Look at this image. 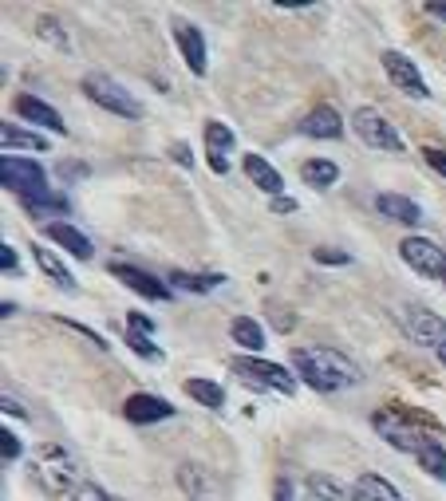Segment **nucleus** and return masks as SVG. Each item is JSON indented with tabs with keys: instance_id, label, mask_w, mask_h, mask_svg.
<instances>
[{
	"instance_id": "nucleus-1",
	"label": "nucleus",
	"mask_w": 446,
	"mask_h": 501,
	"mask_svg": "<svg viewBox=\"0 0 446 501\" xmlns=\"http://www.w3.org/2000/svg\"><path fill=\"white\" fill-rule=\"evenodd\" d=\"M293 372L301 375L312 391H320V395L355 387L363 379V372L352 364L348 356L336 352V347H320V344H296L293 347Z\"/></svg>"
},
{
	"instance_id": "nucleus-2",
	"label": "nucleus",
	"mask_w": 446,
	"mask_h": 501,
	"mask_svg": "<svg viewBox=\"0 0 446 501\" xmlns=\"http://www.w3.org/2000/svg\"><path fill=\"white\" fill-rule=\"evenodd\" d=\"M32 474H36V482L39 486H48L52 489V494H72V489L83 482V478H79V462L72 454H67L64 446H52V443H44L32 454Z\"/></svg>"
},
{
	"instance_id": "nucleus-3",
	"label": "nucleus",
	"mask_w": 446,
	"mask_h": 501,
	"mask_svg": "<svg viewBox=\"0 0 446 501\" xmlns=\"http://www.w3.org/2000/svg\"><path fill=\"white\" fill-rule=\"evenodd\" d=\"M372 426H375V435L383 438L388 446L395 450H403V454H419L423 446L431 443V435L423 426H415L403 410H395V407H383V410H375L372 415Z\"/></svg>"
},
{
	"instance_id": "nucleus-4",
	"label": "nucleus",
	"mask_w": 446,
	"mask_h": 501,
	"mask_svg": "<svg viewBox=\"0 0 446 501\" xmlns=\"http://www.w3.org/2000/svg\"><path fill=\"white\" fill-rule=\"evenodd\" d=\"M83 95L92 99L95 107H103V111L111 115H123V119H143V107H138V99L127 92L123 84H115L111 75H87L83 79Z\"/></svg>"
},
{
	"instance_id": "nucleus-5",
	"label": "nucleus",
	"mask_w": 446,
	"mask_h": 501,
	"mask_svg": "<svg viewBox=\"0 0 446 501\" xmlns=\"http://www.w3.org/2000/svg\"><path fill=\"white\" fill-rule=\"evenodd\" d=\"M352 130L360 135L363 146H375V150H391V154H403V135L395 130V123H388L375 107H360L352 115Z\"/></svg>"
},
{
	"instance_id": "nucleus-6",
	"label": "nucleus",
	"mask_w": 446,
	"mask_h": 501,
	"mask_svg": "<svg viewBox=\"0 0 446 501\" xmlns=\"http://www.w3.org/2000/svg\"><path fill=\"white\" fill-rule=\"evenodd\" d=\"M399 257L407 260L415 273L423 277H442L446 280V249L431 237H403L399 242Z\"/></svg>"
},
{
	"instance_id": "nucleus-7",
	"label": "nucleus",
	"mask_w": 446,
	"mask_h": 501,
	"mask_svg": "<svg viewBox=\"0 0 446 501\" xmlns=\"http://www.w3.org/2000/svg\"><path fill=\"white\" fill-rule=\"evenodd\" d=\"M233 372L245 375L249 383H261V387L281 391V395H293V391H296V375H289V367H281V364H269V359L241 356V359H233Z\"/></svg>"
},
{
	"instance_id": "nucleus-8",
	"label": "nucleus",
	"mask_w": 446,
	"mask_h": 501,
	"mask_svg": "<svg viewBox=\"0 0 446 501\" xmlns=\"http://www.w3.org/2000/svg\"><path fill=\"white\" fill-rule=\"evenodd\" d=\"M383 72H388V79H391L395 87H399L403 95H411V99H427V95H431L427 79L419 75L415 59H407L403 52H383Z\"/></svg>"
},
{
	"instance_id": "nucleus-9",
	"label": "nucleus",
	"mask_w": 446,
	"mask_h": 501,
	"mask_svg": "<svg viewBox=\"0 0 446 501\" xmlns=\"http://www.w3.org/2000/svg\"><path fill=\"white\" fill-rule=\"evenodd\" d=\"M403 328H407V336L419 339V344H431V347L446 344V320L439 312H431V308L407 304L403 308Z\"/></svg>"
},
{
	"instance_id": "nucleus-10",
	"label": "nucleus",
	"mask_w": 446,
	"mask_h": 501,
	"mask_svg": "<svg viewBox=\"0 0 446 501\" xmlns=\"http://www.w3.org/2000/svg\"><path fill=\"white\" fill-rule=\"evenodd\" d=\"M171 36H174V44H178V52H182L186 59V67H190L194 75H206V36H202V28L190 24V20H171Z\"/></svg>"
},
{
	"instance_id": "nucleus-11",
	"label": "nucleus",
	"mask_w": 446,
	"mask_h": 501,
	"mask_svg": "<svg viewBox=\"0 0 446 501\" xmlns=\"http://www.w3.org/2000/svg\"><path fill=\"white\" fill-rule=\"evenodd\" d=\"M111 277L115 280H123L131 293H138L143 300H154V304H162V300H171V285H162L158 277H151L146 268H138V265H111Z\"/></svg>"
},
{
	"instance_id": "nucleus-12",
	"label": "nucleus",
	"mask_w": 446,
	"mask_h": 501,
	"mask_svg": "<svg viewBox=\"0 0 446 501\" xmlns=\"http://www.w3.org/2000/svg\"><path fill=\"white\" fill-rule=\"evenodd\" d=\"M123 415L131 418L138 426H151V423H166V418H174V407L166 403V399L158 395H131L123 403Z\"/></svg>"
},
{
	"instance_id": "nucleus-13",
	"label": "nucleus",
	"mask_w": 446,
	"mask_h": 501,
	"mask_svg": "<svg viewBox=\"0 0 446 501\" xmlns=\"http://www.w3.org/2000/svg\"><path fill=\"white\" fill-rule=\"evenodd\" d=\"M16 115L24 119V123L48 127L52 135H67V123L59 119V111H56V107H48L44 99H36V95H16Z\"/></svg>"
},
{
	"instance_id": "nucleus-14",
	"label": "nucleus",
	"mask_w": 446,
	"mask_h": 501,
	"mask_svg": "<svg viewBox=\"0 0 446 501\" xmlns=\"http://www.w3.org/2000/svg\"><path fill=\"white\" fill-rule=\"evenodd\" d=\"M241 166H245V178L257 186V189H265L269 198H281V189H284V178H281V170L269 166L261 154H245L241 158Z\"/></svg>"
},
{
	"instance_id": "nucleus-15",
	"label": "nucleus",
	"mask_w": 446,
	"mask_h": 501,
	"mask_svg": "<svg viewBox=\"0 0 446 501\" xmlns=\"http://www.w3.org/2000/svg\"><path fill=\"white\" fill-rule=\"evenodd\" d=\"M301 135L309 138H340L344 135V119L336 115V107H312L301 123Z\"/></svg>"
},
{
	"instance_id": "nucleus-16",
	"label": "nucleus",
	"mask_w": 446,
	"mask_h": 501,
	"mask_svg": "<svg viewBox=\"0 0 446 501\" xmlns=\"http://www.w3.org/2000/svg\"><path fill=\"white\" fill-rule=\"evenodd\" d=\"M375 209H380L388 222H399V225H419L423 222V209L403 194H380L375 198Z\"/></svg>"
},
{
	"instance_id": "nucleus-17",
	"label": "nucleus",
	"mask_w": 446,
	"mask_h": 501,
	"mask_svg": "<svg viewBox=\"0 0 446 501\" xmlns=\"http://www.w3.org/2000/svg\"><path fill=\"white\" fill-rule=\"evenodd\" d=\"M48 242H56L59 249H67V253L79 257V260H92V253H95L92 242L67 222H48Z\"/></svg>"
},
{
	"instance_id": "nucleus-18",
	"label": "nucleus",
	"mask_w": 446,
	"mask_h": 501,
	"mask_svg": "<svg viewBox=\"0 0 446 501\" xmlns=\"http://www.w3.org/2000/svg\"><path fill=\"white\" fill-rule=\"evenodd\" d=\"M352 501H403V494L388 482V478L360 474L355 478V486H352Z\"/></svg>"
},
{
	"instance_id": "nucleus-19",
	"label": "nucleus",
	"mask_w": 446,
	"mask_h": 501,
	"mask_svg": "<svg viewBox=\"0 0 446 501\" xmlns=\"http://www.w3.org/2000/svg\"><path fill=\"white\" fill-rule=\"evenodd\" d=\"M32 257H36V265H39V273H44L52 285L59 288V293H75V280L72 273H67L64 265H59V257L52 253V249H44V245H32Z\"/></svg>"
},
{
	"instance_id": "nucleus-20",
	"label": "nucleus",
	"mask_w": 446,
	"mask_h": 501,
	"mask_svg": "<svg viewBox=\"0 0 446 501\" xmlns=\"http://www.w3.org/2000/svg\"><path fill=\"white\" fill-rule=\"evenodd\" d=\"M301 178L316 189H328V186L340 182V166H336L332 158H309V163L301 166Z\"/></svg>"
},
{
	"instance_id": "nucleus-21",
	"label": "nucleus",
	"mask_w": 446,
	"mask_h": 501,
	"mask_svg": "<svg viewBox=\"0 0 446 501\" xmlns=\"http://www.w3.org/2000/svg\"><path fill=\"white\" fill-rule=\"evenodd\" d=\"M186 395L210 410L225 407V391H222V383H214V379H186Z\"/></svg>"
},
{
	"instance_id": "nucleus-22",
	"label": "nucleus",
	"mask_w": 446,
	"mask_h": 501,
	"mask_svg": "<svg viewBox=\"0 0 446 501\" xmlns=\"http://www.w3.org/2000/svg\"><path fill=\"white\" fill-rule=\"evenodd\" d=\"M0 143H4V150H48V138L44 135H32V130H24V127H13V123H4L0 127Z\"/></svg>"
},
{
	"instance_id": "nucleus-23",
	"label": "nucleus",
	"mask_w": 446,
	"mask_h": 501,
	"mask_svg": "<svg viewBox=\"0 0 446 501\" xmlns=\"http://www.w3.org/2000/svg\"><path fill=\"white\" fill-rule=\"evenodd\" d=\"M230 336H233V344H241L245 352H261L265 347V332H261V324L249 316H237L233 324H230Z\"/></svg>"
},
{
	"instance_id": "nucleus-24",
	"label": "nucleus",
	"mask_w": 446,
	"mask_h": 501,
	"mask_svg": "<svg viewBox=\"0 0 446 501\" xmlns=\"http://www.w3.org/2000/svg\"><path fill=\"white\" fill-rule=\"evenodd\" d=\"M415 458H419V466L427 470V474L434 478V482H446V450H442L439 438H431V443L423 446Z\"/></svg>"
},
{
	"instance_id": "nucleus-25",
	"label": "nucleus",
	"mask_w": 446,
	"mask_h": 501,
	"mask_svg": "<svg viewBox=\"0 0 446 501\" xmlns=\"http://www.w3.org/2000/svg\"><path fill=\"white\" fill-rule=\"evenodd\" d=\"M309 494L316 501H352V494L328 474H309Z\"/></svg>"
},
{
	"instance_id": "nucleus-26",
	"label": "nucleus",
	"mask_w": 446,
	"mask_h": 501,
	"mask_svg": "<svg viewBox=\"0 0 446 501\" xmlns=\"http://www.w3.org/2000/svg\"><path fill=\"white\" fill-rule=\"evenodd\" d=\"M174 288H186V293H214V288L225 285L222 273H210V277H190V273H171Z\"/></svg>"
},
{
	"instance_id": "nucleus-27",
	"label": "nucleus",
	"mask_w": 446,
	"mask_h": 501,
	"mask_svg": "<svg viewBox=\"0 0 446 501\" xmlns=\"http://www.w3.org/2000/svg\"><path fill=\"white\" fill-rule=\"evenodd\" d=\"M206 146H210L214 154H225V150L233 146V130L225 123H217V119H210V123H206Z\"/></svg>"
},
{
	"instance_id": "nucleus-28",
	"label": "nucleus",
	"mask_w": 446,
	"mask_h": 501,
	"mask_svg": "<svg viewBox=\"0 0 446 501\" xmlns=\"http://www.w3.org/2000/svg\"><path fill=\"white\" fill-rule=\"evenodd\" d=\"M178 482H182V489L194 501H202L206 486H210V482H206V470H197V466H182V470H178Z\"/></svg>"
},
{
	"instance_id": "nucleus-29",
	"label": "nucleus",
	"mask_w": 446,
	"mask_h": 501,
	"mask_svg": "<svg viewBox=\"0 0 446 501\" xmlns=\"http://www.w3.org/2000/svg\"><path fill=\"white\" fill-rule=\"evenodd\" d=\"M64 501H123V497H111L107 489H99L95 482H79L72 494H64Z\"/></svg>"
},
{
	"instance_id": "nucleus-30",
	"label": "nucleus",
	"mask_w": 446,
	"mask_h": 501,
	"mask_svg": "<svg viewBox=\"0 0 446 501\" xmlns=\"http://www.w3.org/2000/svg\"><path fill=\"white\" fill-rule=\"evenodd\" d=\"M127 344H131V352H135V356L151 359V364H158V359H162V352H158V347L151 344V336H138V332H131V336H127Z\"/></svg>"
},
{
	"instance_id": "nucleus-31",
	"label": "nucleus",
	"mask_w": 446,
	"mask_h": 501,
	"mask_svg": "<svg viewBox=\"0 0 446 501\" xmlns=\"http://www.w3.org/2000/svg\"><path fill=\"white\" fill-rule=\"evenodd\" d=\"M0 454H4V462L13 466L20 454H24V443H20L16 438V430H4V435H0Z\"/></svg>"
},
{
	"instance_id": "nucleus-32",
	"label": "nucleus",
	"mask_w": 446,
	"mask_h": 501,
	"mask_svg": "<svg viewBox=\"0 0 446 501\" xmlns=\"http://www.w3.org/2000/svg\"><path fill=\"white\" fill-rule=\"evenodd\" d=\"M39 36H44V40H52V44L59 48V52H67V36L64 32H59V24H56V20L52 16H44V20H39Z\"/></svg>"
},
{
	"instance_id": "nucleus-33",
	"label": "nucleus",
	"mask_w": 446,
	"mask_h": 501,
	"mask_svg": "<svg viewBox=\"0 0 446 501\" xmlns=\"http://www.w3.org/2000/svg\"><path fill=\"white\" fill-rule=\"evenodd\" d=\"M0 268H4V277H20V257H16V249L13 245H0Z\"/></svg>"
},
{
	"instance_id": "nucleus-34",
	"label": "nucleus",
	"mask_w": 446,
	"mask_h": 501,
	"mask_svg": "<svg viewBox=\"0 0 446 501\" xmlns=\"http://www.w3.org/2000/svg\"><path fill=\"white\" fill-rule=\"evenodd\" d=\"M56 174H59V182H79V178H87L92 170H87L83 163H59Z\"/></svg>"
},
{
	"instance_id": "nucleus-35",
	"label": "nucleus",
	"mask_w": 446,
	"mask_h": 501,
	"mask_svg": "<svg viewBox=\"0 0 446 501\" xmlns=\"http://www.w3.org/2000/svg\"><path fill=\"white\" fill-rule=\"evenodd\" d=\"M320 265H352V253H344V249H316L312 253Z\"/></svg>"
},
{
	"instance_id": "nucleus-36",
	"label": "nucleus",
	"mask_w": 446,
	"mask_h": 501,
	"mask_svg": "<svg viewBox=\"0 0 446 501\" xmlns=\"http://www.w3.org/2000/svg\"><path fill=\"white\" fill-rule=\"evenodd\" d=\"M127 328L138 336H151L154 332V320L151 316H143V312H127Z\"/></svg>"
},
{
	"instance_id": "nucleus-37",
	"label": "nucleus",
	"mask_w": 446,
	"mask_h": 501,
	"mask_svg": "<svg viewBox=\"0 0 446 501\" xmlns=\"http://www.w3.org/2000/svg\"><path fill=\"white\" fill-rule=\"evenodd\" d=\"M423 158H427L431 170H439V174L446 178V150L442 146H427V150H423Z\"/></svg>"
},
{
	"instance_id": "nucleus-38",
	"label": "nucleus",
	"mask_w": 446,
	"mask_h": 501,
	"mask_svg": "<svg viewBox=\"0 0 446 501\" xmlns=\"http://www.w3.org/2000/svg\"><path fill=\"white\" fill-rule=\"evenodd\" d=\"M171 158H174V163L182 166V170H194V154H190V146H186V143H174V146H171Z\"/></svg>"
},
{
	"instance_id": "nucleus-39",
	"label": "nucleus",
	"mask_w": 446,
	"mask_h": 501,
	"mask_svg": "<svg viewBox=\"0 0 446 501\" xmlns=\"http://www.w3.org/2000/svg\"><path fill=\"white\" fill-rule=\"evenodd\" d=\"M4 415H16V418H28V410H24V407H20V403H16V399H13V395H4Z\"/></svg>"
},
{
	"instance_id": "nucleus-40",
	"label": "nucleus",
	"mask_w": 446,
	"mask_h": 501,
	"mask_svg": "<svg viewBox=\"0 0 446 501\" xmlns=\"http://www.w3.org/2000/svg\"><path fill=\"white\" fill-rule=\"evenodd\" d=\"M273 209H276V214H293L296 202H293V198H273Z\"/></svg>"
},
{
	"instance_id": "nucleus-41",
	"label": "nucleus",
	"mask_w": 446,
	"mask_h": 501,
	"mask_svg": "<svg viewBox=\"0 0 446 501\" xmlns=\"http://www.w3.org/2000/svg\"><path fill=\"white\" fill-rule=\"evenodd\" d=\"M427 16H434V20H442V24H446V4H442V0H434V4H427Z\"/></svg>"
},
{
	"instance_id": "nucleus-42",
	"label": "nucleus",
	"mask_w": 446,
	"mask_h": 501,
	"mask_svg": "<svg viewBox=\"0 0 446 501\" xmlns=\"http://www.w3.org/2000/svg\"><path fill=\"white\" fill-rule=\"evenodd\" d=\"M276 501H293V486L284 482V478H281V482H276Z\"/></svg>"
},
{
	"instance_id": "nucleus-43",
	"label": "nucleus",
	"mask_w": 446,
	"mask_h": 501,
	"mask_svg": "<svg viewBox=\"0 0 446 501\" xmlns=\"http://www.w3.org/2000/svg\"><path fill=\"white\" fill-rule=\"evenodd\" d=\"M210 166L217 170V174H225V170H230V163H225L222 154H214V150H210Z\"/></svg>"
},
{
	"instance_id": "nucleus-44",
	"label": "nucleus",
	"mask_w": 446,
	"mask_h": 501,
	"mask_svg": "<svg viewBox=\"0 0 446 501\" xmlns=\"http://www.w3.org/2000/svg\"><path fill=\"white\" fill-rule=\"evenodd\" d=\"M16 312H20V308L13 304V300H4V308H0V316H4V320H13Z\"/></svg>"
},
{
	"instance_id": "nucleus-45",
	"label": "nucleus",
	"mask_w": 446,
	"mask_h": 501,
	"mask_svg": "<svg viewBox=\"0 0 446 501\" xmlns=\"http://www.w3.org/2000/svg\"><path fill=\"white\" fill-rule=\"evenodd\" d=\"M434 352H439V364L446 367V344H442V347H434Z\"/></svg>"
}]
</instances>
